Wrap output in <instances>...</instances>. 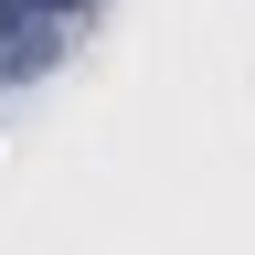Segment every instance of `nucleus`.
Returning <instances> with one entry per match:
<instances>
[{"label": "nucleus", "instance_id": "f257e3e1", "mask_svg": "<svg viewBox=\"0 0 255 255\" xmlns=\"http://www.w3.org/2000/svg\"><path fill=\"white\" fill-rule=\"evenodd\" d=\"M64 11H85V0H0V43H11V32H43Z\"/></svg>", "mask_w": 255, "mask_h": 255}]
</instances>
